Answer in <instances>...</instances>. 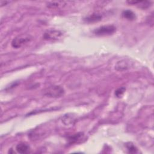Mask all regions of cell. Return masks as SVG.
<instances>
[{
  "instance_id": "obj_9",
  "label": "cell",
  "mask_w": 154,
  "mask_h": 154,
  "mask_svg": "<svg viewBox=\"0 0 154 154\" xmlns=\"http://www.w3.org/2000/svg\"><path fill=\"white\" fill-rule=\"evenodd\" d=\"M84 137V134L82 132H78L76 134H75L72 135H70L68 137V141L70 144H73L78 142L81 139H82Z\"/></svg>"
},
{
  "instance_id": "obj_2",
  "label": "cell",
  "mask_w": 154,
  "mask_h": 154,
  "mask_svg": "<svg viewBox=\"0 0 154 154\" xmlns=\"http://www.w3.org/2000/svg\"><path fill=\"white\" fill-rule=\"evenodd\" d=\"M65 91L60 85H52L48 87L43 90V95L48 97L57 98L64 96Z\"/></svg>"
},
{
  "instance_id": "obj_10",
  "label": "cell",
  "mask_w": 154,
  "mask_h": 154,
  "mask_svg": "<svg viewBox=\"0 0 154 154\" xmlns=\"http://www.w3.org/2000/svg\"><path fill=\"white\" fill-rule=\"evenodd\" d=\"M66 5V2L58 1H51L47 4V7L49 8H57L63 7Z\"/></svg>"
},
{
  "instance_id": "obj_13",
  "label": "cell",
  "mask_w": 154,
  "mask_h": 154,
  "mask_svg": "<svg viewBox=\"0 0 154 154\" xmlns=\"http://www.w3.org/2000/svg\"><path fill=\"white\" fill-rule=\"evenodd\" d=\"M125 91H126L125 87H120V88H117L116 90H115L114 94L117 97H120L124 94Z\"/></svg>"
},
{
  "instance_id": "obj_6",
  "label": "cell",
  "mask_w": 154,
  "mask_h": 154,
  "mask_svg": "<svg viewBox=\"0 0 154 154\" xmlns=\"http://www.w3.org/2000/svg\"><path fill=\"white\" fill-rule=\"evenodd\" d=\"M76 117L73 114H66L62 117V122L66 126L73 125L76 122Z\"/></svg>"
},
{
  "instance_id": "obj_8",
  "label": "cell",
  "mask_w": 154,
  "mask_h": 154,
  "mask_svg": "<svg viewBox=\"0 0 154 154\" xmlns=\"http://www.w3.org/2000/svg\"><path fill=\"white\" fill-rule=\"evenodd\" d=\"M30 148L29 145L25 143H20L17 144L16 147V150L18 153H26L29 152Z\"/></svg>"
},
{
  "instance_id": "obj_3",
  "label": "cell",
  "mask_w": 154,
  "mask_h": 154,
  "mask_svg": "<svg viewBox=\"0 0 154 154\" xmlns=\"http://www.w3.org/2000/svg\"><path fill=\"white\" fill-rule=\"evenodd\" d=\"M116 31V28L114 25H103L101 26L99 28H96L93 31V33L99 36H103V35H109L113 34Z\"/></svg>"
},
{
  "instance_id": "obj_14",
  "label": "cell",
  "mask_w": 154,
  "mask_h": 154,
  "mask_svg": "<svg viewBox=\"0 0 154 154\" xmlns=\"http://www.w3.org/2000/svg\"><path fill=\"white\" fill-rule=\"evenodd\" d=\"M10 1H1V2H0V4H1V6L2 7V6H3V5H7L8 3H10Z\"/></svg>"
},
{
  "instance_id": "obj_11",
  "label": "cell",
  "mask_w": 154,
  "mask_h": 154,
  "mask_svg": "<svg viewBox=\"0 0 154 154\" xmlns=\"http://www.w3.org/2000/svg\"><path fill=\"white\" fill-rule=\"evenodd\" d=\"M122 14L124 18H125L129 20H133L136 18L135 14L132 11H131L130 10H124L122 12Z\"/></svg>"
},
{
  "instance_id": "obj_12",
  "label": "cell",
  "mask_w": 154,
  "mask_h": 154,
  "mask_svg": "<svg viewBox=\"0 0 154 154\" xmlns=\"http://www.w3.org/2000/svg\"><path fill=\"white\" fill-rule=\"evenodd\" d=\"M125 146L128 150V152L129 153H137L138 152V149L134 145L133 143L131 142L126 143L125 144Z\"/></svg>"
},
{
  "instance_id": "obj_1",
  "label": "cell",
  "mask_w": 154,
  "mask_h": 154,
  "mask_svg": "<svg viewBox=\"0 0 154 154\" xmlns=\"http://www.w3.org/2000/svg\"><path fill=\"white\" fill-rule=\"evenodd\" d=\"M32 38V37L29 34H21L13 39L11 45L14 48H20L31 42Z\"/></svg>"
},
{
  "instance_id": "obj_5",
  "label": "cell",
  "mask_w": 154,
  "mask_h": 154,
  "mask_svg": "<svg viewBox=\"0 0 154 154\" xmlns=\"http://www.w3.org/2000/svg\"><path fill=\"white\" fill-rule=\"evenodd\" d=\"M102 19V15L100 13H93L84 19V20L87 23H94L101 20Z\"/></svg>"
},
{
  "instance_id": "obj_4",
  "label": "cell",
  "mask_w": 154,
  "mask_h": 154,
  "mask_svg": "<svg viewBox=\"0 0 154 154\" xmlns=\"http://www.w3.org/2000/svg\"><path fill=\"white\" fill-rule=\"evenodd\" d=\"M63 33L60 30L50 29L46 31L43 35V38L46 40H58L63 36Z\"/></svg>"
},
{
  "instance_id": "obj_7",
  "label": "cell",
  "mask_w": 154,
  "mask_h": 154,
  "mask_svg": "<svg viewBox=\"0 0 154 154\" xmlns=\"http://www.w3.org/2000/svg\"><path fill=\"white\" fill-rule=\"evenodd\" d=\"M129 68V64L126 60H120L115 65V69L117 71H123Z\"/></svg>"
}]
</instances>
